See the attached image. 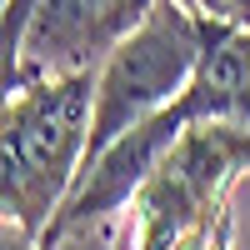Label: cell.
<instances>
[{
  "label": "cell",
  "mask_w": 250,
  "mask_h": 250,
  "mask_svg": "<svg viewBox=\"0 0 250 250\" xmlns=\"http://www.w3.org/2000/svg\"><path fill=\"white\" fill-rule=\"evenodd\" d=\"M95 65L45 70L5 90L0 115V210L30 240L75 190L95 120Z\"/></svg>",
  "instance_id": "obj_1"
},
{
  "label": "cell",
  "mask_w": 250,
  "mask_h": 250,
  "mask_svg": "<svg viewBox=\"0 0 250 250\" xmlns=\"http://www.w3.org/2000/svg\"><path fill=\"white\" fill-rule=\"evenodd\" d=\"M200 50H205L200 15L185 5V0H155V10L100 60L85 165H95L110 140L135 130L140 120H150L160 105H170V100L190 85V75L200 65ZM85 165H80V170H85Z\"/></svg>",
  "instance_id": "obj_2"
},
{
  "label": "cell",
  "mask_w": 250,
  "mask_h": 250,
  "mask_svg": "<svg viewBox=\"0 0 250 250\" xmlns=\"http://www.w3.org/2000/svg\"><path fill=\"white\" fill-rule=\"evenodd\" d=\"M155 0H40V10L25 30V55L5 90L45 70H85L100 65L125 35H130Z\"/></svg>",
  "instance_id": "obj_3"
},
{
  "label": "cell",
  "mask_w": 250,
  "mask_h": 250,
  "mask_svg": "<svg viewBox=\"0 0 250 250\" xmlns=\"http://www.w3.org/2000/svg\"><path fill=\"white\" fill-rule=\"evenodd\" d=\"M40 10V0H5V15H0V80H15L20 55H25V30Z\"/></svg>",
  "instance_id": "obj_4"
},
{
  "label": "cell",
  "mask_w": 250,
  "mask_h": 250,
  "mask_svg": "<svg viewBox=\"0 0 250 250\" xmlns=\"http://www.w3.org/2000/svg\"><path fill=\"white\" fill-rule=\"evenodd\" d=\"M195 15L205 20H225V25H245L250 30V0H185Z\"/></svg>",
  "instance_id": "obj_5"
}]
</instances>
